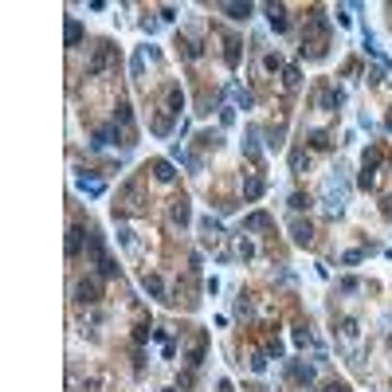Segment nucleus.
Here are the masks:
<instances>
[{"mask_svg":"<svg viewBox=\"0 0 392 392\" xmlns=\"http://www.w3.org/2000/svg\"><path fill=\"white\" fill-rule=\"evenodd\" d=\"M224 12H231V20H247V16H251L247 4H243V8H239V4H224Z\"/></svg>","mask_w":392,"mask_h":392,"instance_id":"nucleus-1","label":"nucleus"},{"mask_svg":"<svg viewBox=\"0 0 392 392\" xmlns=\"http://www.w3.org/2000/svg\"><path fill=\"white\" fill-rule=\"evenodd\" d=\"M153 169H157V177H161V181H169V177H173V173H169V165H165V161H157Z\"/></svg>","mask_w":392,"mask_h":392,"instance_id":"nucleus-2","label":"nucleus"},{"mask_svg":"<svg viewBox=\"0 0 392 392\" xmlns=\"http://www.w3.org/2000/svg\"><path fill=\"white\" fill-rule=\"evenodd\" d=\"M325 392H345V384H329V388H325Z\"/></svg>","mask_w":392,"mask_h":392,"instance_id":"nucleus-3","label":"nucleus"}]
</instances>
